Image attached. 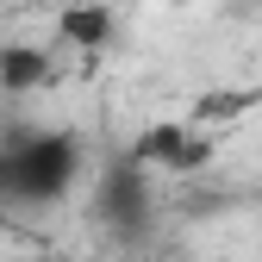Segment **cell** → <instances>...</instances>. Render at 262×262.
<instances>
[{
	"label": "cell",
	"instance_id": "obj_7",
	"mask_svg": "<svg viewBox=\"0 0 262 262\" xmlns=\"http://www.w3.org/2000/svg\"><path fill=\"white\" fill-rule=\"evenodd\" d=\"M162 7H187V0H162Z\"/></svg>",
	"mask_w": 262,
	"mask_h": 262
},
{
	"label": "cell",
	"instance_id": "obj_6",
	"mask_svg": "<svg viewBox=\"0 0 262 262\" xmlns=\"http://www.w3.org/2000/svg\"><path fill=\"white\" fill-rule=\"evenodd\" d=\"M7 219H13V206H7V193H0V231H7Z\"/></svg>",
	"mask_w": 262,
	"mask_h": 262
},
{
	"label": "cell",
	"instance_id": "obj_4",
	"mask_svg": "<svg viewBox=\"0 0 262 262\" xmlns=\"http://www.w3.org/2000/svg\"><path fill=\"white\" fill-rule=\"evenodd\" d=\"M44 75H50V56H44V50H31V44H13V50H0V88L25 94V88H38Z\"/></svg>",
	"mask_w": 262,
	"mask_h": 262
},
{
	"label": "cell",
	"instance_id": "obj_1",
	"mask_svg": "<svg viewBox=\"0 0 262 262\" xmlns=\"http://www.w3.org/2000/svg\"><path fill=\"white\" fill-rule=\"evenodd\" d=\"M81 138L75 131H25L0 150V193L13 212H50L81 187Z\"/></svg>",
	"mask_w": 262,
	"mask_h": 262
},
{
	"label": "cell",
	"instance_id": "obj_5",
	"mask_svg": "<svg viewBox=\"0 0 262 262\" xmlns=\"http://www.w3.org/2000/svg\"><path fill=\"white\" fill-rule=\"evenodd\" d=\"M56 31L69 44H81V50H94V44H106V31H113V13L106 7H69L56 19Z\"/></svg>",
	"mask_w": 262,
	"mask_h": 262
},
{
	"label": "cell",
	"instance_id": "obj_2",
	"mask_svg": "<svg viewBox=\"0 0 262 262\" xmlns=\"http://www.w3.org/2000/svg\"><path fill=\"white\" fill-rule=\"evenodd\" d=\"M94 212H100V225L113 237H144L150 219H156V187H150V169L138 156H119L100 169V181H94Z\"/></svg>",
	"mask_w": 262,
	"mask_h": 262
},
{
	"label": "cell",
	"instance_id": "obj_8",
	"mask_svg": "<svg viewBox=\"0 0 262 262\" xmlns=\"http://www.w3.org/2000/svg\"><path fill=\"white\" fill-rule=\"evenodd\" d=\"M244 7H262V0H244Z\"/></svg>",
	"mask_w": 262,
	"mask_h": 262
},
{
	"label": "cell",
	"instance_id": "obj_3",
	"mask_svg": "<svg viewBox=\"0 0 262 262\" xmlns=\"http://www.w3.org/2000/svg\"><path fill=\"white\" fill-rule=\"evenodd\" d=\"M131 156H138L150 175H200L206 162H212V138H206L200 125L156 119V125H144V131H138Z\"/></svg>",
	"mask_w": 262,
	"mask_h": 262
}]
</instances>
